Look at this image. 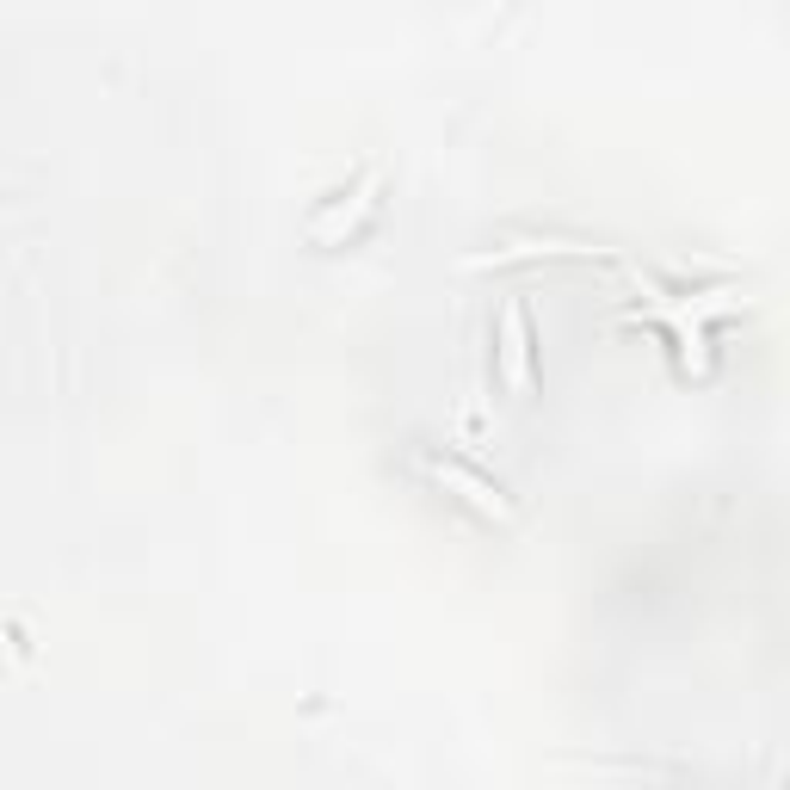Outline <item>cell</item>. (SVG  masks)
Segmentation results:
<instances>
[{"instance_id": "obj_1", "label": "cell", "mask_w": 790, "mask_h": 790, "mask_svg": "<svg viewBox=\"0 0 790 790\" xmlns=\"http://www.w3.org/2000/svg\"><path fill=\"white\" fill-rule=\"evenodd\" d=\"M507 371L525 377V315H519V303H507Z\"/></svg>"}, {"instance_id": "obj_2", "label": "cell", "mask_w": 790, "mask_h": 790, "mask_svg": "<svg viewBox=\"0 0 790 790\" xmlns=\"http://www.w3.org/2000/svg\"><path fill=\"white\" fill-rule=\"evenodd\" d=\"M439 476H451V482H457L463 494H470V500H482V507H494V488H488V482H476L470 470H457V463H439Z\"/></svg>"}]
</instances>
